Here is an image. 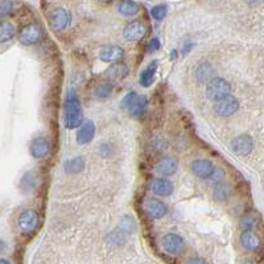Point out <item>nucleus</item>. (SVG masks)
Masks as SVG:
<instances>
[{"mask_svg": "<svg viewBox=\"0 0 264 264\" xmlns=\"http://www.w3.org/2000/svg\"><path fill=\"white\" fill-rule=\"evenodd\" d=\"M83 124L82 106L74 91H69L65 100V127L69 129L78 128Z\"/></svg>", "mask_w": 264, "mask_h": 264, "instance_id": "obj_1", "label": "nucleus"}, {"mask_svg": "<svg viewBox=\"0 0 264 264\" xmlns=\"http://www.w3.org/2000/svg\"><path fill=\"white\" fill-rule=\"evenodd\" d=\"M228 95H231V85L222 77H215L206 85V96L214 103Z\"/></svg>", "mask_w": 264, "mask_h": 264, "instance_id": "obj_2", "label": "nucleus"}, {"mask_svg": "<svg viewBox=\"0 0 264 264\" xmlns=\"http://www.w3.org/2000/svg\"><path fill=\"white\" fill-rule=\"evenodd\" d=\"M49 24L50 28L56 31V32H62L65 29L68 28L70 22H72V16H70V12L65 8H54L53 11L49 14Z\"/></svg>", "mask_w": 264, "mask_h": 264, "instance_id": "obj_3", "label": "nucleus"}, {"mask_svg": "<svg viewBox=\"0 0 264 264\" xmlns=\"http://www.w3.org/2000/svg\"><path fill=\"white\" fill-rule=\"evenodd\" d=\"M39 221V214H37L36 210L25 209L18 217L16 225H18L19 231L24 232V234H29V232H32L37 227Z\"/></svg>", "mask_w": 264, "mask_h": 264, "instance_id": "obj_4", "label": "nucleus"}, {"mask_svg": "<svg viewBox=\"0 0 264 264\" xmlns=\"http://www.w3.org/2000/svg\"><path fill=\"white\" fill-rule=\"evenodd\" d=\"M239 100L236 99L234 95H228L223 99L218 100L214 103V111L218 116L222 118H228L235 114L236 111L239 110Z\"/></svg>", "mask_w": 264, "mask_h": 264, "instance_id": "obj_5", "label": "nucleus"}, {"mask_svg": "<svg viewBox=\"0 0 264 264\" xmlns=\"http://www.w3.org/2000/svg\"><path fill=\"white\" fill-rule=\"evenodd\" d=\"M161 247L163 250L167 253H171V255H179L182 252L184 247H185V243L184 239L179 234H175V232H168L163 236L161 239Z\"/></svg>", "mask_w": 264, "mask_h": 264, "instance_id": "obj_6", "label": "nucleus"}, {"mask_svg": "<svg viewBox=\"0 0 264 264\" xmlns=\"http://www.w3.org/2000/svg\"><path fill=\"white\" fill-rule=\"evenodd\" d=\"M177 168H179V161L173 156L161 157L155 165V171L163 177H169V176L175 175Z\"/></svg>", "mask_w": 264, "mask_h": 264, "instance_id": "obj_7", "label": "nucleus"}, {"mask_svg": "<svg viewBox=\"0 0 264 264\" xmlns=\"http://www.w3.org/2000/svg\"><path fill=\"white\" fill-rule=\"evenodd\" d=\"M253 140L250 135H239L231 142L232 152L238 156H246L252 151Z\"/></svg>", "mask_w": 264, "mask_h": 264, "instance_id": "obj_8", "label": "nucleus"}, {"mask_svg": "<svg viewBox=\"0 0 264 264\" xmlns=\"http://www.w3.org/2000/svg\"><path fill=\"white\" fill-rule=\"evenodd\" d=\"M144 209H146L147 214L154 219H160L168 213V206L159 198H148L144 204Z\"/></svg>", "mask_w": 264, "mask_h": 264, "instance_id": "obj_9", "label": "nucleus"}, {"mask_svg": "<svg viewBox=\"0 0 264 264\" xmlns=\"http://www.w3.org/2000/svg\"><path fill=\"white\" fill-rule=\"evenodd\" d=\"M146 25L142 22H132L129 24L125 25V28L123 29V37L127 41L135 43V41H140L146 36Z\"/></svg>", "mask_w": 264, "mask_h": 264, "instance_id": "obj_10", "label": "nucleus"}, {"mask_svg": "<svg viewBox=\"0 0 264 264\" xmlns=\"http://www.w3.org/2000/svg\"><path fill=\"white\" fill-rule=\"evenodd\" d=\"M190 169H192V172L197 177H200V179L202 180H207L211 176V173L214 172L215 167L210 160H206V159H197V160H194L192 163Z\"/></svg>", "mask_w": 264, "mask_h": 264, "instance_id": "obj_11", "label": "nucleus"}, {"mask_svg": "<svg viewBox=\"0 0 264 264\" xmlns=\"http://www.w3.org/2000/svg\"><path fill=\"white\" fill-rule=\"evenodd\" d=\"M40 37H41V29L36 24L27 25L19 33V40L25 47L36 44L40 40Z\"/></svg>", "mask_w": 264, "mask_h": 264, "instance_id": "obj_12", "label": "nucleus"}, {"mask_svg": "<svg viewBox=\"0 0 264 264\" xmlns=\"http://www.w3.org/2000/svg\"><path fill=\"white\" fill-rule=\"evenodd\" d=\"M151 189L155 194L161 197L171 196L172 193L175 192V185L171 180L161 177V179H154L151 182Z\"/></svg>", "mask_w": 264, "mask_h": 264, "instance_id": "obj_13", "label": "nucleus"}, {"mask_svg": "<svg viewBox=\"0 0 264 264\" xmlns=\"http://www.w3.org/2000/svg\"><path fill=\"white\" fill-rule=\"evenodd\" d=\"M29 151H31V155L35 159H44V157L49 155L50 143L45 138H36V139L32 140Z\"/></svg>", "mask_w": 264, "mask_h": 264, "instance_id": "obj_14", "label": "nucleus"}, {"mask_svg": "<svg viewBox=\"0 0 264 264\" xmlns=\"http://www.w3.org/2000/svg\"><path fill=\"white\" fill-rule=\"evenodd\" d=\"M124 56V50L119 45H108L100 49L99 58L104 62H118Z\"/></svg>", "mask_w": 264, "mask_h": 264, "instance_id": "obj_15", "label": "nucleus"}, {"mask_svg": "<svg viewBox=\"0 0 264 264\" xmlns=\"http://www.w3.org/2000/svg\"><path fill=\"white\" fill-rule=\"evenodd\" d=\"M94 136H95V124H94L91 120L85 121V123L79 127L78 134H77V143L81 144V146L91 143Z\"/></svg>", "mask_w": 264, "mask_h": 264, "instance_id": "obj_16", "label": "nucleus"}, {"mask_svg": "<svg viewBox=\"0 0 264 264\" xmlns=\"http://www.w3.org/2000/svg\"><path fill=\"white\" fill-rule=\"evenodd\" d=\"M240 244L244 250L256 251L257 248H260L261 240L259 235L253 231H244L240 235Z\"/></svg>", "mask_w": 264, "mask_h": 264, "instance_id": "obj_17", "label": "nucleus"}, {"mask_svg": "<svg viewBox=\"0 0 264 264\" xmlns=\"http://www.w3.org/2000/svg\"><path fill=\"white\" fill-rule=\"evenodd\" d=\"M215 72L213 65L210 62H202L197 66L196 69V78L201 83H209L211 79H214Z\"/></svg>", "mask_w": 264, "mask_h": 264, "instance_id": "obj_18", "label": "nucleus"}, {"mask_svg": "<svg viewBox=\"0 0 264 264\" xmlns=\"http://www.w3.org/2000/svg\"><path fill=\"white\" fill-rule=\"evenodd\" d=\"M37 185H39V177L33 171L27 172L20 180V190L25 194H29L36 190Z\"/></svg>", "mask_w": 264, "mask_h": 264, "instance_id": "obj_19", "label": "nucleus"}, {"mask_svg": "<svg viewBox=\"0 0 264 264\" xmlns=\"http://www.w3.org/2000/svg\"><path fill=\"white\" fill-rule=\"evenodd\" d=\"M157 70V62L156 61H152L146 69H144L142 74H140L139 82L143 87H150L155 81V75H156Z\"/></svg>", "mask_w": 264, "mask_h": 264, "instance_id": "obj_20", "label": "nucleus"}, {"mask_svg": "<svg viewBox=\"0 0 264 264\" xmlns=\"http://www.w3.org/2000/svg\"><path fill=\"white\" fill-rule=\"evenodd\" d=\"M86 167V161L82 156H77L74 159H70V160L66 161L65 164V171L70 173V175H74V173H81V172L85 169Z\"/></svg>", "mask_w": 264, "mask_h": 264, "instance_id": "obj_21", "label": "nucleus"}, {"mask_svg": "<svg viewBox=\"0 0 264 264\" xmlns=\"http://www.w3.org/2000/svg\"><path fill=\"white\" fill-rule=\"evenodd\" d=\"M230 196H231V186L226 182H222V184L217 185L213 190V198L217 202H225V201L228 200Z\"/></svg>", "mask_w": 264, "mask_h": 264, "instance_id": "obj_22", "label": "nucleus"}, {"mask_svg": "<svg viewBox=\"0 0 264 264\" xmlns=\"http://www.w3.org/2000/svg\"><path fill=\"white\" fill-rule=\"evenodd\" d=\"M147 104H148V99H147V96L144 95H138V98L135 99V102L132 103L131 108L128 110L129 114L132 116H135V118H139L143 115V112L146 111Z\"/></svg>", "mask_w": 264, "mask_h": 264, "instance_id": "obj_23", "label": "nucleus"}, {"mask_svg": "<svg viewBox=\"0 0 264 264\" xmlns=\"http://www.w3.org/2000/svg\"><path fill=\"white\" fill-rule=\"evenodd\" d=\"M106 73H107V75L111 79H123L124 77H127L129 70L127 65L116 62V64H114L112 66H110Z\"/></svg>", "mask_w": 264, "mask_h": 264, "instance_id": "obj_24", "label": "nucleus"}, {"mask_svg": "<svg viewBox=\"0 0 264 264\" xmlns=\"http://www.w3.org/2000/svg\"><path fill=\"white\" fill-rule=\"evenodd\" d=\"M118 11L124 16H135L139 12V6L134 0H121L118 6Z\"/></svg>", "mask_w": 264, "mask_h": 264, "instance_id": "obj_25", "label": "nucleus"}, {"mask_svg": "<svg viewBox=\"0 0 264 264\" xmlns=\"http://www.w3.org/2000/svg\"><path fill=\"white\" fill-rule=\"evenodd\" d=\"M15 36V27L11 23L4 22L2 24V28H0V43L4 44L10 41L11 39H14Z\"/></svg>", "mask_w": 264, "mask_h": 264, "instance_id": "obj_26", "label": "nucleus"}, {"mask_svg": "<svg viewBox=\"0 0 264 264\" xmlns=\"http://www.w3.org/2000/svg\"><path fill=\"white\" fill-rule=\"evenodd\" d=\"M112 93V85L110 82H102L96 86L94 90V94L98 99H106Z\"/></svg>", "mask_w": 264, "mask_h": 264, "instance_id": "obj_27", "label": "nucleus"}, {"mask_svg": "<svg viewBox=\"0 0 264 264\" xmlns=\"http://www.w3.org/2000/svg\"><path fill=\"white\" fill-rule=\"evenodd\" d=\"M256 222H257V219L255 215H252V214L243 215L239 221V228L243 232L251 231V230L256 226Z\"/></svg>", "mask_w": 264, "mask_h": 264, "instance_id": "obj_28", "label": "nucleus"}, {"mask_svg": "<svg viewBox=\"0 0 264 264\" xmlns=\"http://www.w3.org/2000/svg\"><path fill=\"white\" fill-rule=\"evenodd\" d=\"M225 171L221 168H215L214 172L211 173V176L207 179V182H209V185H219V184H222L223 182V180H225Z\"/></svg>", "mask_w": 264, "mask_h": 264, "instance_id": "obj_29", "label": "nucleus"}, {"mask_svg": "<svg viewBox=\"0 0 264 264\" xmlns=\"http://www.w3.org/2000/svg\"><path fill=\"white\" fill-rule=\"evenodd\" d=\"M167 12H168V7L165 6V4H159V6H155L152 10H151V15H152V18L157 22H160L163 19L167 16Z\"/></svg>", "mask_w": 264, "mask_h": 264, "instance_id": "obj_30", "label": "nucleus"}, {"mask_svg": "<svg viewBox=\"0 0 264 264\" xmlns=\"http://www.w3.org/2000/svg\"><path fill=\"white\" fill-rule=\"evenodd\" d=\"M136 98H138V94L134 93V91H131V93L127 94V95L123 98V100H121V108H123V110L128 111L129 108H131L132 103L135 102Z\"/></svg>", "mask_w": 264, "mask_h": 264, "instance_id": "obj_31", "label": "nucleus"}, {"mask_svg": "<svg viewBox=\"0 0 264 264\" xmlns=\"http://www.w3.org/2000/svg\"><path fill=\"white\" fill-rule=\"evenodd\" d=\"M12 11V3L10 0H3L0 4V15L2 18H6L8 14H11Z\"/></svg>", "mask_w": 264, "mask_h": 264, "instance_id": "obj_32", "label": "nucleus"}, {"mask_svg": "<svg viewBox=\"0 0 264 264\" xmlns=\"http://www.w3.org/2000/svg\"><path fill=\"white\" fill-rule=\"evenodd\" d=\"M160 49V40L159 39H152L148 43V47H147V52H150V53H154L156 50Z\"/></svg>", "mask_w": 264, "mask_h": 264, "instance_id": "obj_33", "label": "nucleus"}, {"mask_svg": "<svg viewBox=\"0 0 264 264\" xmlns=\"http://www.w3.org/2000/svg\"><path fill=\"white\" fill-rule=\"evenodd\" d=\"M193 47H194V45H193V43H190V41H186V43L184 44V47H182L181 53L182 54H188L190 50L193 49Z\"/></svg>", "mask_w": 264, "mask_h": 264, "instance_id": "obj_34", "label": "nucleus"}, {"mask_svg": "<svg viewBox=\"0 0 264 264\" xmlns=\"http://www.w3.org/2000/svg\"><path fill=\"white\" fill-rule=\"evenodd\" d=\"M264 0H244V3H247L251 7H256V6H260Z\"/></svg>", "mask_w": 264, "mask_h": 264, "instance_id": "obj_35", "label": "nucleus"}, {"mask_svg": "<svg viewBox=\"0 0 264 264\" xmlns=\"http://www.w3.org/2000/svg\"><path fill=\"white\" fill-rule=\"evenodd\" d=\"M185 264H205V261L202 260L201 257H192V259H189Z\"/></svg>", "mask_w": 264, "mask_h": 264, "instance_id": "obj_36", "label": "nucleus"}, {"mask_svg": "<svg viewBox=\"0 0 264 264\" xmlns=\"http://www.w3.org/2000/svg\"><path fill=\"white\" fill-rule=\"evenodd\" d=\"M0 264H11V263H10L7 259H2V260H0Z\"/></svg>", "mask_w": 264, "mask_h": 264, "instance_id": "obj_37", "label": "nucleus"}, {"mask_svg": "<svg viewBox=\"0 0 264 264\" xmlns=\"http://www.w3.org/2000/svg\"><path fill=\"white\" fill-rule=\"evenodd\" d=\"M99 2H102V3H108V2H111V0H99Z\"/></svg>", "mask_w": 264, "mask_h": 264, "instance_id": "obj_38", "label": "nucleus"}]
</instances>
